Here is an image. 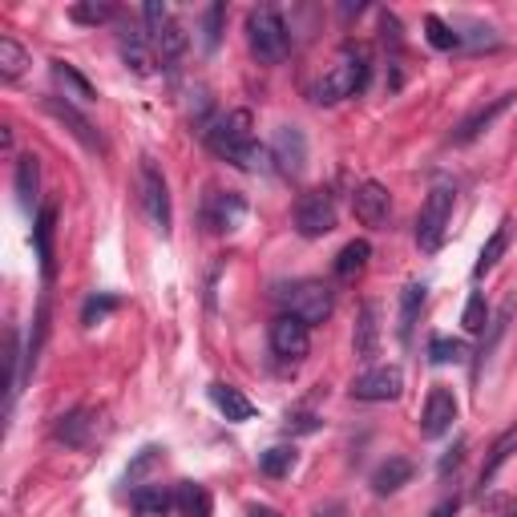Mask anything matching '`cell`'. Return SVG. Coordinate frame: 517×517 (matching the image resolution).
Wrapping results in <instances>:
<instances>
[{
	"label": "cell",
	"mask_w": 517,
	"mask_h": 517,
	"mask_svg": "<svg viewBox=\"0 0 517 517\" xmlns=\"http://www.w3.org/2000/svg\"><path fill=\"white\" fill-rule=\"evenodd\" d=\"M425 307V283H408L400 295V340H412V328H417V316Z\"/></svg>",
	"instance_id": "obj_27"
},
{
	"label": "cell",
	"mask_w": 517,
	"mask_h": 517,
	"mask_svg": "<svg viewBox=\"0 0 517 517\" xmlns=\"http://www.w3.org/2000/svg\"><path fill=\"white\" fill-rule=\"evenodd\" d=\"M404 392V372L396 364H380V368H368L364 376L352 380V396L364 400V404H380V400H396Z\"/></svg>",
	"instance_id": "obj_10"
},
{
	"label": "cell",
	"mask_w": 517,
	"mask_h": 517,
	"mask_svg": "<svg viewBox=\"0 0 517 517\" xmlns=\"http://www.w3.org/2000/svg\"><path fill=\"white\" fill-rule=\"evenodd\" d=\"M368 259H372V247H368V239H352L340 255H336V263H332V271H336V279L340 283H356V275L368 267Z\"/></svg>",
	"instance_id": "obj_23"
},
{
	"label": "cell",
	"mask_w": 517,
	"mask_h": 517,
	"mask_svg": "<svg viewBox=\"0 0 517 517\" xmlns=\"http://www.w3.org/2000/svg\"><path fill=\"white\" fill-rule=\"evenodd\" d=\"M118 49H122V61H126L138 77H150V73H154V45H150L146 29H138L134 21H122V25H118Z\"/></svg>",
	"instance_id": "obj_12"
},
{
	"label": "cell",
	"mask_w": 517,
	"mask_h": 517,
	"mask_svg": "<svg viewBox=\"0 0 517 517\" xmlns=\"http://www.w3.org/2000/svg\"><path fill=\"white\" fill-rule=\"evenodd\" d=\"M138 194H142V211H146V219L154 223V231H158V235H170V223H174L170 186H166L162 170L154 166V158H142V162H138Z\"/></svg>",
	"instance_id": "obj_6"
},
{
	"label": "cell",
	"mask_w": 517,
	"mask_h": 517,
	"mask_svg": "<svg viewBox=\"0 0 517 517\" xmlns=\"http://www.w3.org/2000/svg\"><path fill=\"white\" fill-rule=\"evenodd\" d=\"M336 227V198L332 190H303L295 202V231L303 239H324Z\"/></svg>",
	"instance_id": "obj_7"
},
{
	"label": "cell",
	"mask_w": 517,
	"mask_h": 517,
	"mask_svg": "<svg viewBox=\"0 0 517 517\" xmlns=\"http://www.w3.org/2000/svg\"><path fill=\"white\" fill-rule=\"evenodd\" d=\"M453 186H433L429 190V198H425V206H421V215H417V243H421V251H441V243H445V235H449V223H453Z\"/></svg>",
	"instance_id": "obj_4"
},
{
	"label": "cell",
	"mask_w": 517,
	"mask_h": 517,
	"mask_svg": "<svg viewBox=\"0 0 517 517\" xmlns=\"http://www.w3.org/2000/svg\"><path fill=\"white\" fill-rule=\"evenodd\" d=\"M223 29H227V5H206V9H202V21H198L202 53H215V49H219Z\"/></svg>",
	"instance_id": "obj_26"
},
{
	"label": "cell",
	"mask_w": 517,
	"mask_h": 517,
	"mask_svg": "<svg viewBox=\"0 0 517 517\" xmlns=\"http://www.w3.org/2000/svg\"><path fill=\"white\" fill-rule=\"evenodd\" d=\"M118 307V299L114 295H93L89 303H85V312H81V324H97L101 316H110Z\"/></svg>",
	"instance_id": "obj_39"
},
{
	"label": "cell",
	"mask_w": 517,
	"mask_h": 517,
	"mask_svg": "<svg viewBox=\"0 0 517 517\" xmlns=\"http://www.w3.org/2000/svg\"><path fill=\"white\" fill-rule=\"evenodd\" d=\"M53 227H57V206H45L33 223V243H37V259H41V271L45 279L57 275V255H53Z\"/></svg>",
	"instance_id": "obj_19"
},
{
	"label": "cell",
	"mask_w": 517,
	"mask_h": 517,
	"mask_svg": "<svg viewBox=\"0 0 517 517\" xmlns=\"http://www.w3.org/2000/svg\"><path fill=\"white\" fill-rule=\"evenodd\" d=\"M174 509H178V517H215V497L198 481H178L174 485Z\"/></svg>",
	"instance_id": "obj_18"
},
{
	"label": "cell",
	"mask_w": 517,
	"mask_h": 517,
	"mask_svg": "<svg viewBox=\"0 0 517 517\" xmlns=\"http://www.w3.org/2000/svg\"><path fill=\"white\" fill-rule=\"evenodd\" d=\"M243 211H247V202L235 194V190H215L211 198H206V211H202V219H206V227L211 231H235L239 227V219H243Z\"/></svg>",
	"instance_id": "obj_16"
},
{
	"label": "cell",
	"mask_w": 517,
	"mask_h": 517,
	"mask_svg": "<svg viewBox=\"0 0 517 517\" xmlns=\"http://www.w3.org/2000/svg\"><path fill=\"white\" fill-rule=\"evenodd\" d=\"M287 429H295V433H312V429H316V417H312V412H287Z\"/></svg>",
	"instance_id": "obj_41"
},
{
	"label": "cell",
	"mask_w": 517,
	"mask_h": 517,
	"mask_svg": "<svg viewBox=\"0 0 517 517\" xmlns=\"http://www.w3.org/2000/svg\"><path fill=\"white\" fill-rule=\"evenodd\" d=\"M513 453H517V425L505 429V433L493 441V449H489V457H485V465H481V473H477V489H481V493L493 485V477L505 469V461H509Z\"/></svg>",
	"instance_id": "obj_20"
},
{
	"label": "cell",
	"mask_w": 517,
	"mask_h": 517,
	"mask_svg": "<svg viewBox=\"0 0 517 517\" xmlns=\"http://www.w3.org/2000/svg\"><path fill=\"white\" fill-rule=\"evenodd\" d=\"M154 461H158V449L150 445V449H142V453H138V461H134V465L126 469V477H130V481H138V477H142V473H146V469H150Z\"/></svg>",
	"instance_id": "obj_40"
},
{
	"label": "cell",
	"mask_w": 517,
	"mask_h": 517,
	"mask_svg": "<svg viewBox=\"0 0 517 517\" xmlns=\"http://www.w3.org/2000/svg\"><path fill=\"white\" fill-rule=\"evenodd\" d=\"M154 53L162 57V65H166V69H174V65L182 61V53H186V29H182L178 21H170V25L154 37Z\"/></svg>",
	"instance_id": "obj_28"
},
{
	"label": "cell",
	"mask_w": 517,
	"mask_h": 517,
	"mask_svg": "<svg viewBox=\"0 0 517 517\" xmlns=\"http://www.w3.org/2000/svg\"><path fill=\"white\" fill-rule=\"evenodd\" d=\"M425 29H429V45H433V49H445V53H449V49H461V33H457V25H445L437 13H429V17H425Z\"/></svg>",
	"instance_id": "obj_34"
},
{
	"label": "cell",
	"mask_w": 517,
	"mask_h": 517,
	"mask_svg": "<svg viewBox=\"0 0 517 517\" xmlns=\"http://www.w3.org/2000/svg\"><path fill=\"white\" fill-rule=\"evenodd\" d=\"M429 360L433 364H457V360H465V344L461 340H449V336H437L429 344Z\"/></svg>",
	"instance_id": "obj_38"
},
{
	"label": "cell",
	"mask_w": 517,
	"mask_h": 517,
	"mask_svg": "<svg viewBox=\"0 0 517 517\" xmlns=\"http://www.w3.org/2000/svg\"><path fill=\"white\" fill-rule=\"evenodd\" d=\"M489 307H485V295L481 291H473L469 295V303H465V316H461V324H465V332H473V336H481L485 328H489Z\"/></svg>",
	"instance_id": "obj_35"
},
{
	"label": "cell",
	"mask_w": 517,
	"mask_h": 517,
	"mask_svg": "<svg viewBox=\"0 0 517 517\" xmlns=\"http://www.w3.org/2000/svg\"><path fill=\"white\" fill-rule=\"evenodd\" d=\"M497 517H517V497H513V501H509V505L497 513Z\"/></svg>",
	"instance_id": "obj_46"
},
{
	"label": "cell",
	"mask_w": 517,
	"mask_h": 517,
	"mask_svg": "<svg viewBox=\"0 0 517 517\" xmlns=\"http://www.w3.org/2000/svg\"><path fill=\"white\" fill-rule=\"evenodd\" d=\"M509 316H513V299H505V303L497 307V316L489 320V336L481 340V352H477L481 360H489V356H493V348H497V340L505 336V324H509Z\"/></svg>",
	"instance_id": "obj_36"
},
{
	"label": "cell",
	"mask_w": 517,
	"mask_h": 517,
	"mask_svg": "<svg viewBox=\"0 0 517 517\" xmlns=\"http://www.w3.org/2000/svg\"><path fill=\"white\" fill-rule=\"evenodd\" d=\"M271 352L279 356V360H287V364H299L307 352H312V328H307L299 316H279L275 324H271Z\"/></svg>",
	"instance_id": "obj_8"
},
{
	"label": "cell",
	"mask_w": 517,
	"mask_h": 517,
	"mask_svg": "<svg viewBox=\"0 0 517 517\" xmlns=\"http://www.w3.org/2000/svg\"><path fill=\"white\" fill-rule=\"evenodd\" d=\"M53 437H57L61 445H69V449H85L89 437H93V412H89V408H73L69 417L57 421Z\"/></svg>",
	"instance_id": "obj_21"
},
{
	"label": "cell",
	"mask_w": 517,
	"mask_h": 517,
	"mask_svg": "<svg viewBox=\"0 0 517 517\" xmlns=\"http://www.w3.org/2000/svg\"><path fill=\"white\" fill-rule=\"evenodd\" d=\"M461 457H465V441H457V449H449V453L441 457V477H449V473L461 465Z\"/></svg>",
	"instance_id": "obj_42"
},
{
	"label": "cell",
	"mask_w": 517,
	"mask_h": 517,
	"mask_svg": "<svg viewBox=\"0 0 517 517\" xmlns=\"http://www.w3.org/2000/svg\"><path fill=\"white\" fill-rule=\"evenodd\" d=\"M368 73H372L368 53L356 49V45H348V49L340 53V61L316 81L312 101H320V106H336V101H344V97H356V93H364Z\"/></svg>",
	"instance_id": "obj_2"
},
{
	"label": "cell",
	"mask_w": 517,
	"mask_h": 517,
	"mask_svg": "<svg viewBox=\"0 0 517 517\" xmlns=\"http://www.w3.org/2000/svg\"><path fill=\"white\" fill-rule=\"evenodd\" d=\"M25 65H29V53H25L13 37H0V77L17 81V77L25 73Z\"/></svg>",
	"instance_id": "obj_32"
},
{
	"label": "cell",
	"mask_w": 517,
	"mask_h": 517,
	"mask_svg": "<svg viewBox=\"0 0 517 517\" xmlns=\"http://www.w3.org/2000/svg\"><path fill=\"white\" fill-rule=\"evenodd\" d=\"M69 17H73L77 25H106V21L118 17V9H114V5H73Z\"/></svg>",
	"instance_id": "obj_37"
},
{
	"label": "cell",
	"mask_w": 517,
	"mask_h": 517,
	"mask_svg": "<svg viewBox=\"0 0 517 517\" xmlns=\"http://www.w3.org/2000/svg\"><path fill=\"white\" fill-rule=\"evenodd\" d=\"M174 509V493H166L162 485H142L134 493V513L138 517H166Z\"/></svg>",
	"instance_id": "obj_30"
},
{
	"label": "cell",
	"mask_w": 517,
	"mask_h": 517,
	"mask_svg": "<svg viewBox=\"0 0 517 517\" xmlns=\"http://www.w3.org/2000/svg\"><path fill=\"white\" fill-rule=\"evenodd\" d=\"M412 481V461L408 457H388L384 465H376V473H372V489L384 497V493H396L400 485H408Z\"/></svg>",
	"instance_id": "obj_24"
},
{
	"label": "cell",
	"mask_w": 517,
	"mask_h": 517,
	"mask_svg": "<svg viewBox=\"0 0 517 517\" xmlns=\"http://www.w3.org/2000/svg\"><path fill=\"white\" fill-rule=\"evenodd\" d=\"M513 97H517V93H501V97H493V101H489V106L473 110V114H469V118L457 126L453 142H457V146H469V142H477V138H481V134H485V130H489V126H493V122H497V118H501V114L513 106Z\"/></svg>",
	"instance_id": "obj_15"
},
{
	"label": "cell",
	"mask_w": 517,
	"mask_h": 517,
	"mask_svg": "<svg viewBox=\"0 0 517 517\" xmlns=\"http://www.w3.org/2000/svg\"><path fill=\"white\" fill-rule=\"evenodd\" d=\"M295 461H299V453H295L291 445H275V449L259 453V469H263L267 477H287V473L295 469Z\"/></svg>",
	"instance_id": "obj_33"
},
{
	"label": "cell",
	"mask_w": 517,
	"mask_h": 517,
	"mask_svg": "<svg viewBox=\"0 0 517 517\" xmlns=\"http://www.w3.org/2000/svg\"><path fill=\"white\" fill-rule=\"evenodd\" d=\"M53 77H57V85H65V97H77V101H97V89L73 69V65H65V61H53Z\"/></svg>",
	"instance_id": "obj_31"
},
{
	"label": "cell",
	"mask_w": 517,
	"mask_h": 517,
	"mask_svg": "<svg viewBox=\"0 0 517 517\" xmlns=\"http://www.w3.org/2000/svg\"><path fill=\"white\" fill-rule=\"evenodd\" d=\"M202 142L215 158H223L227 166H239V170H259L267 150L255 142L251 134V114L247 110H231V114H219L211 122H202Z\"/></svg>",
	"instance_id": "obj_1"
},
{
	"label": "cell",
	"mask_w": 517,
	"mask_h": 517,
	"mask_svg": "<svg viewBox=\"0 0 517 517\" xmlns=\"http://www.w3.org/2000/svg\"><path fill=\"white\" fill-rule=\"evenodd\" d=\"M316 517H348V505H344V501H332V505L316 509Z\"/></svg>",
	"instance_id": "obj_43"
},
{
	"label": "cell",
	"mask_w": 517,
	"mask_h": 517,
	"mask_svg": "<svg viewBox=\"0 0 517 517\" xmlns=\"http://www.w3.org/2000/svg\"><path fill=\"white\" fill-rule=\"evenodd\" d=\"M457 513V497H449V501H441L437 509H433V517H453Z\"/></svg>",
	"instance_id": "obj_44"
},
{
	"label": "cell",
	"mask_w": 517,
	"mask_h": 517,
	"mask_svg": "<svg viewBox=\"0 0 517 517\" xmlns=\"http://www.w3.org/2000/svg\"><path fill=\"white\" fill-rule=\"evenodd\" d=\"M37 186H41V162H37V154H21L17 158V198H21V206H37Z\"/></svg>",
	"instance_id": "obj_25"
},
{
	"label": "cell",
	"mask_w": 517,
	"mask_h": 517,
	"mask_svg": "<svg viewBox=\"0 0 517 517\" xmlns=\"http://www.w3.org/2000/svg\"><path fill=\"white\" fill-rule=\"evenodd\" d=\"M509 251V219L489 235V243L481 247V255H477V263H473V279H481V275H489L497 263H501V255Z\"/></svg>",
	"instance_id": "obj_29"
},
{
	"label": "cell",
	"mask_w": 517,
	"mask_h": 517,
	"mask_svg": "<svg viewBox=\"0 0 517 517\" xmlns=\"http://www.w3.org/2000/svg\"><path fill=\"white\" fill-rule=\"evenodd\" d=\"M283 299L291 307V316H299L307 328L324 324L336 312V295H332V287L324 279H299V283L283 287Z\"/></svg>",
	"instance_id": "obj_5"
},
{
	"label": "cell",
	"mask_w": 517,
	"mask_h": 517,
	"mask_svg": "<svg viewBox=\"0 0 517 517\" xmlns=\"http://www.w3.org/2000/svg\"><path fill=\"white\" fill-rule=\"evenodd\" d=\"M352 211H356V219L364 227H384L388 215H392V198H388V190L380 182H360L352 190Z\"/></svg>",
	"instance_id": "obj_13"
},
{
	"label": "cell",
	"mask_w": 517,
	"mask_h": 517,
	"mask_svg": "<svg viewBox=\"0 0 517 517\" xmlns=\"http://www.w3.org/2000/svg\"><path fill=\"white\" fill-rule=\"evenodd\" d=\"M211 400H215V408L223 412V417L235 421V425H243V421L255 417V404L239 388H231V384H211Z\"/></svg>",
	"instance_id": "obj_22"
},
{
	"label": "cell",
	"mask_w": 517,
	"mask_h": 517,
	"mask_svg": "<svg viewBox=\"0 0 517 517\" xmlns=\"http://www.w3.org/2000/svg\"><path fill=\"white\" fill-rule=\"evenodd\" d=\"M271 162L283 178H303L307 170V138L299 126H279L271 138Z\"/></svg>",
	"instance_id": "obj_9"
},
{
	"label": "cell",
	"mask_w": 517,
	"mask_h": 517,
	"mask_svg": "<svg viewBox=\"0 0 517 517\" xmlns=\"http://www.w3.org/2000/svg\"><path fill=\"white\" fill-rule=\"evenodd\" d=\"M453 421H457V396H453V388L437 384L429 392V400H425V412H421V437L437 441V437H445L453 429Z\"/></svg>",
	"instance_id": "obj_11"
},
{
	"label": "cell",
	"mask_w": 517,
	"mask_h": 517,
	"mask_svg": "<svg viewBox=\"0 0 517 517\" xmlns=\"http://www.w3.org/2000/svg\"><path fill=\"white\" fill-rule=\"evenodd\" d=\"M45 110L57 118V122H65L69 126V134L81 142V146H89V150H106V142H101V134L93 130V122L73 106V101H61V97H45Z\"/></svg>",
	"instance_id": "obj_14"
},
{
	"label": "cell",
	"mask_w": 517,
	"mask_h": 517,
	"mask_svg": "<svg viewBox=\"0 0 517 517\" xmlns=\"http://www.w3.org/2000/svg\"><path fill=\"white\" fill-rule=\"evenodd\" d=\"M247 45H251L255 61H263V65H279L291 53V33L271 5L247 13Z\"/></svg>",
	"instance_id": "obj_3"
},
{
	"label": "cell",
	"mask_w": 517,
	"mask_h": 517,
	"mask_svg": "<svg viewBox=\"0 0 517 517\" xmlns=\"http://www.w3.org/2000/svg\"><path fill=\"white\" fill-rule=\"evenodd\" d=\"M247 517H279V513H275V509H267V505H255Z\"/></svg>",
	"instance_id": "obj_45"
},
{
	"label": "cell",
	"mask_w": 517,
	"mask_h": 517,
	"mask_svg": "<svg viewBox=\"0 0 517 517\" xmlns=\"http://www.w3.org/2000/svg\"><path fill=\"white\" fill-rule=\"evenodd\" d=\"M352 352L372 364L380 356V324H376V303H364L356 316V332H352Z\"/></svg>",
	"instance_id": "obj_17"
}]
</instances>
